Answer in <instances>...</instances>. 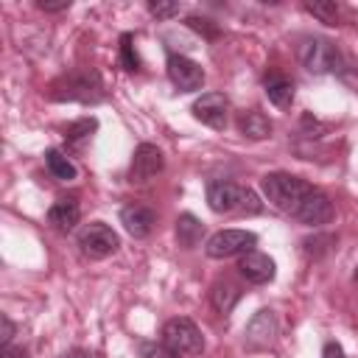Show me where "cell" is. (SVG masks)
<instances>
[{
  "instance_id": "6da1fadb",
  "label": "cell",
  "mask_w": 358,
  "mask_h": 358,
  "mask_svg": "<svg viewBox=\"0 0 358 358\" xmlns=\"http://www.w3.org/2000/svg\"><path fill=\"white\" fill-rule=\"evenodd\" d=\"M260 187H263L266 201L274 210L285 213V215H294L299 210V204L308 199V193L313 190L310 182H305V179H299V176H294L288 171H271V173H266L260 179Z\"/></svg>"
},
{
  "instance_id": "7a4b0ae2",
  "label": "cell",
  "mask_w": 358,
  "mask_h": 358,
  "mask_svg": "<svg viewBox=\"0 0 358 358\" xmlns=\"http://www.w3.org/2000/svg\"><path fill=\"white\" fill-rule=\"evenodd\" d=\"M207 204L213 213H246V215H257L263 210V201L257 199V193L252 187H243L238 182L229 179H213L207 185Z\"/></svg>"
},
{
  "instance_id": "3957f363",
  "label": "cell",
  "mask_w": 358,
  "mask_h": 358,
  "mask_svg": "<svg viewBox=\"0 0 358 358\" xmlns=\"http://www.w3.org/2000/svg\"><path fill=\"white\" fill-rule=\"evenodd\" d=\"M53 101H81V103H98L103 101V81L95 70H76L50 84L48 92Z\"/></svg>"
},
{
  "instance_id": "277c9868",
  "label": "cell",
  "mask_w": 358,
  "mask_h": 358,
  "mask_svg": "<svg viewBox=\"0 0 358 358\" xmlns=\"http://www.w3.org/2000/svg\"><path fill=\"white\" fill-rule=\"evenodd\" d=\"M296 56H299L302 67L313 76L338 73L344 67V56H341L338 45L324 36H302L296 45Z\"/></svg>"
},
{
  "instance_id": "5b68a950",
  "label": "cell",
  "mask_w": 358,
  "mask_h": 358,
  "mask_svg": "<svg viewBox=\"0 0 358 358\" xmlns=\"http://www.w3.org/2000/svg\"><path fill=\"white\" fill-rule=\"evenodd\" d=\"M168 350H173L179 358L182 355H199L204 350V336L199 330V324L193 319H185V316H176V319H168L162 324V338H159Z\"/></svg>"
},
{
  "instance_id": "8992f818",
  "label": "cell",
  "mask_w": 358,
  "mask_h": 358,
  "mask_svg": "<svg viewBox=\"0 0 358 358\" xmlns=\"http://www.w3.org/2000/svg\"><path fill=\"white\" fill-rule=\"evenodd\" d=\"M78 249H81V255H87L92 260H103L120 249V238L109 224L92 221L78 232Z\"/></svg>"
},
{
  "instance_id": "52a82bcc",
  "label": "cell",
  "mask_w": 358,
  "mask_h": 358,
  "mask_svg": "<svg viewBox=\"0 0 358 358\" xmlns=\"http://www.w3.org/2000/svg\"><path fill=\"white\" fill-rule=\"evenodd\" d=\"M255 243H257V235L249 232V229H221V232L210 235V241L204 243V252L215 260H224V257L252 252Z\"/></svg>"
},
{
  "instance_id": "ba28073f",
  "label": "cell",
  "mask_w": 358,
  "mask_h": 358,
  "mask_svg": "<svg viewBox=\"0 0 358 358\" xmlns=\"http://www.w3.org/2000/svg\"><path fill=\"white\" fill-rule=\"evenodd\" d=\"M165 168V157L154 143H140L129 162V182L131 185H148L159 171Z\"/></svg>"
},
{
  "instance_id": "9c48e42d",
  "label": "cell",
  "mask_w": 358,
  "mask_h": 358,
  "mask_svg": "<svg viewBox=\"0 0 358 358\" xmlns=\"http://www.w3.org/2000/svg\"><path fill=\"white\" fill-rule=\"evenodd\" d=\"M168 78L179 92H196L204 84V70L199 62H193L190 56L182 53H171L168 56Z\"/></svg>"
},
{
  "instance_id": "30bf717a",
  "label": "cell",
  "mask_w": 358,
  "mask_h": 358,
  "mask_svg": "<svg viewBox=\"0 0 358 358\" xmlns=\"http://www.w3.org/2000/svg\"><path fill=\"white\" fill-rule=\"evenodd\" d=\"M193 117L210 129H224L229 117V98L224 92H204L193 101Z\"/></svg>"
},
{
  "instance_id": "8fae6325",
  "label": "cell",
  "mask_w": 358,
  "mask_h": 358,
  "mask_svg": "<svg viewBox=\"0 0 358 358\" xmlns=\"http://www.w3.org/2000/svg\"><path fill=\"white\" fill-rule=\"evenodd\" d=\"M277 330H280V324H277L274 310H268V308L257 310V313L249 319L246 330H243L246 347L255 350V352H257V350H268V347L274 344V338H277Z\"/></svg>"
},
{
  "instance_id": "7c38bea8",
  "label": "cell",
  "mask_w": 358,
  "mask_h": 358,
  "mask_svg": "<svg viewBox=\"0 0 358 358\" xmlns=\"http://www.w3.org/2000/svg\"><path fill=\"white\" fill-rule=\"evenodd\" d=\"M333 213H336V210H333L330 196L313 187V190L308 193V199L299 204V210L294 213V218L302 221V224H308V227H322V224H330V221H333Z\"/></svg>"
},
{
  "instance_id": "4fadbf2b",
  "label": "cell",
  "mask_w": 358,
  "mask_h": 358,
  "mask_svg": "<svg viewBox=\"0 0 358 358\" xmlns=\"http://www.w3.org/2000/svg\"><path fill=\"white\" fill-rule=\"evenodd\" d=\"M238 271H241V277H243L246 282H252V285H266V282L274 280V274H277V263H274L268 255L252 249V252L241 255V260H238Z\"/></svg>"
},
{
  "instance_id": "5bb4252c",
  "label": "cell",
  "mask_w": 358,
  "mask_h": 358,
  "mask_svg": "<svg viewBox=\"0 0 358 358\" xmlns=\"http://www.w3.org/2000/svg\"><path fill=\"white\" fill-rule=\"evenodd\" d=\"M120 224H123V229H126L131 238H148V235L154 232L157 215H154L151 207L131 201V204H126V207L120 210Z\"/></svg>"
},
{
  "instance_id": "9a60e30c",
  "label": "cell",
  "mask_w": 358,
  "mask_h": 358,
  "mask_svg": "<svg viewBox=\"0 0 358 358\" xmlns=\"http://www.w3.org/2000/svg\"><path fill=\"white\" fill-rule=\"evenodd\" d=\"M78 218H81V207H78V201H76L73 196L56 199V201L50 204V210H48V224H50L56 232H73L76 224H78Z\"/></svg>"
},
{
  "instance_id": "2e32d148",
  "label": "cell",
  "mask_w": 358,
  "mask_h": 358,
  "mask_svg": "<svg viewBox=\"0 0 358 358\" xmlns=\"http://www.w3.org/2000/svg\"><path fill=\"white\" fill-rule=\"evenodd\" d=\"M271 129H274V123L257 109H249V112L238 115V131L246 140H266V137H271Z\"/></svg>"
},
{
  "instance_id": "e0dca14e",
  "label": "cell",
  "mask_w": 358,
  "mask_h": 358,
  "mask_svg": "<svg viewBox=\"0 0 358 358\" xmlns=\"http://www.w3.org/2000/svg\"><path fill=\"white\" fill-rule=\"evenodd\" d=\"M204 238V224L193 213H182L176 218V243L182 249H196Z\"/></svg>"
},
{
  "instance_id": "ac0fdd59",
  "label": "cell",
  "mask_w": 358,
  "mask_h": 358,
  "mask_svg": "<svg viewBox=\"0 0 358 358\" xmlns=\"http://www.w3.org/2000/svg\"><path fill=\"white\" fill-rule=\"evenodd\" d=\"M238 299H241V288H238L235 282H229V280H215V282L210 285V302H213V308H215L221 316H227V313L238 305Z\"/></svg>"
},
{
  "instance_id": "d6986e66",
  "label": "cell",
  "mask_w": 358,
  "mask_h": 358,
  "mask_svg": "<svg viewBox=\"0 0 358 358\" xmlns=\"http://www.w3.org/2000/svg\"><path fill=\"white\" fill-rule=\"evenodd\" d=\"M263 87H266V95L274 106H291V101H294V81L291 78L271 73L263 78Z\"/></svg>"
},
{
  "instance_id": "ffe728a7",
  "label": "cell",
  "mask_w": 358,
  "mask_h": 358,
  "mask_svg": "<svg viewBox=\"0 0 358 358\" xmlns=\"http://www.w3.org/2000/svg\"><path fill=\"white\" fill-rule=\"evenodd\" d=\"M45 165H48L50 176H53V179H59V182H73V179L78 176L76 165H73V162L67 159V154H64V151H59V148L45 151Z\"/></svg>"
},
{
  "instance_id": "44dd1931",
  "label": "cell",
  "mask_w": 358,
  "mask_h": 358,
  "mask_svg": "<svg viewBox=\"0 0 358 358\" xmlns=\"http://www.w3.org/2000/svg\"><path fill=\"white\" fill-rule=\"evenodd\" d=\"M98 129V120L95 117H81V120H73L70 126H64V140L70 145H81L84 140L92 137V131Z\"/></svg>"
},
{
  "instance_id": "7402d4cb",
  "label": "cell",
  "mask_w": 358,
  "mask_h": 358,
  "mask_svg": "<svg viewBox=\"0 0 358 358\" xmlns=\"http://www.w3.org/2000/svg\"><path fill=\"white\" fill-rule=\"evenodd\" d=\"M305 11L308 14H313L319 22H324V25H338L341 22V6L338 3H324V0H319V3H305Z\"/></svg>"
},
{
  "instance_id": "603a6c76",
  "label": "cell",
  "mask_w": 358,
  "mask_h": 358,
  "mask_svg": "<svg viewBox=\"0 0 358 358\" xmlns=\"http://www.w3.org/2000/svg\"><path fill=\"white\" fill-rule=\"evenodd\" d=\"M333 243H336L333 235H313V238H305V241H302V249H305V255H310V257H324V255L333 249Z\"/></svg>"
},
{
  "instance_id": "cb8c5ba5",
  "label": "cell",
  "mask_w": 358,
  "mask_h": 358,
  "mask_svg": "<svg viewBox=\"0 0 358 358\" xmlns=\"http://www.w3.org/2000/svg\"><path fill=\"white\" fill-rule=\"evenodd\" d=\"M131 42H134L131 34H123V36H120V67L129 70V73L140 70V59H137V50H134Z\"/></svg>"
},
{
  "instance_id": "d4e9b609",
  "label": "cell",
  "mask_w": 358,
  "mask_h": 358,
  "mask_svg": "<svg viewBox=\"0 0 358 358\" xmlns=\"http://www.w3.org/2000/svg\"><path fill=\"white\" fill-rule=\"evenodd\" d=\"M148 11H151L157 20H171V17H179L182 3H159V0H151V3H148Z\"/></svg>"
},
{
  "instance_id": "484cf974",
  "label": "cell",
  "mask_w": 358,
  "mask_h": 358,
  "mask_svg": "<svg viewBox=\"0 0 358 358\" xmlns=\"http://www.w3.org/2000/svg\"><path fill=\"white\" fill-rule=\"evenodd\" d=\"M140 352L143 358H179L173 350H168L162 341H143L140 344Z\"/></svg>"
},
{
  "instance_id": "4316f807",
  "label": "cell",
  "mask_w": 358,
  "mask_h": 358,
  "mask_svg": "<svg viewBox=\"0 0 358 358\" xmlns=\"http://www.w3.org/2000/svg\"><path fill=\"white\" fill-rule=\"evenodd\" d=\"M187 25L196 28V31H201V34H207V36H215L218 34V28L210 25V20H201V17H187Z\"/></svg>"
},
{
  "instance_id": "83f0119b",
  "label": "cell",
  "mask_w": 358,
  "mask_h": 358,
  "mask_svg": "<svg viewBox=\"0 0 358 358\" xmlns=\"http://www.w3.org/2000/svg\"><path fill=\"white\" fill-rule=\"evenodd\" d=\"M0 327H3V330H0V341H3V347H6V344H11V338H14V322L3 313V316H0Z\"/></svg>"
},
{
  "instance_id": "f1b7e54d",
  "label": "cell",
  "mask_w": 358,
  "mask_h": 358,
  "mask_svg": "<svg viewBox=\"0 0 358 358\" xmlns=\"http://www.w3.org/2000/svg\"><path fill=\"white\" fill-rule=\"evenodd\" d=\"M0 358H28V350L14 347V344H6V347L0 350Z\"/></svg>"
},
{
  "instance_id": "f546056e",
  "label": "cell",
  "mask_w": 358,
  "mask_h": 358,
  "mask_svg": "<svg viewBox=\"0 0 358 358\" xmlns=\"http://www.w3.org/2000/svg\"><path fill=\"white\" fill-rule=\"evenodd\" d=\"M322 358H344V350H341V344H336V341H327V344H324V350H322Z\"/></svg>"
},
{
  "instance_id": "4dcf8cb0",
  "label": "cell",
  "mask_w": 358,
  "mask_h": 358,
  "mask_svg": "<svg viewBox=\"0 0 358 358\" xmlns=\"http://www.w3.org/2000/svg\"><path fill=\"white\" fill-rule=\"evenodd\" d=\"M42 11H67L70 8V0H59V3H45V0H39L36 3Z\"/></svg>"
},
{
  "instance_id": "1f68e13d",
  "label": "cell",
  "mask_w": 358,
  "mask_h": 358,
  "mask_svg": "<svg viewBox=\"0 0 358 358\" xmlns=\"http://www.w3.org/2000/svg\"><path fill=\"white\" fill-rule=\"evenodd\" d=\"M62 358H95L90 350H81V347H73V350H67Z\"/></svg>"
},
{
  "instance_id": "d6a6232c",
  "label": "cell",
  "mask_w": 358,
  "mask_h": 358,
  "mask_svg": "<svg viewBox=\"0 0 358 358\" xmlns=\"http://www.w3.org/2000/svg\"><path fill=\"white\" fill-rule=\"evenodd\" d=\"M352 277H355V280H358V266H355V274H352Z\"/></svg>"
}]
</instances>
